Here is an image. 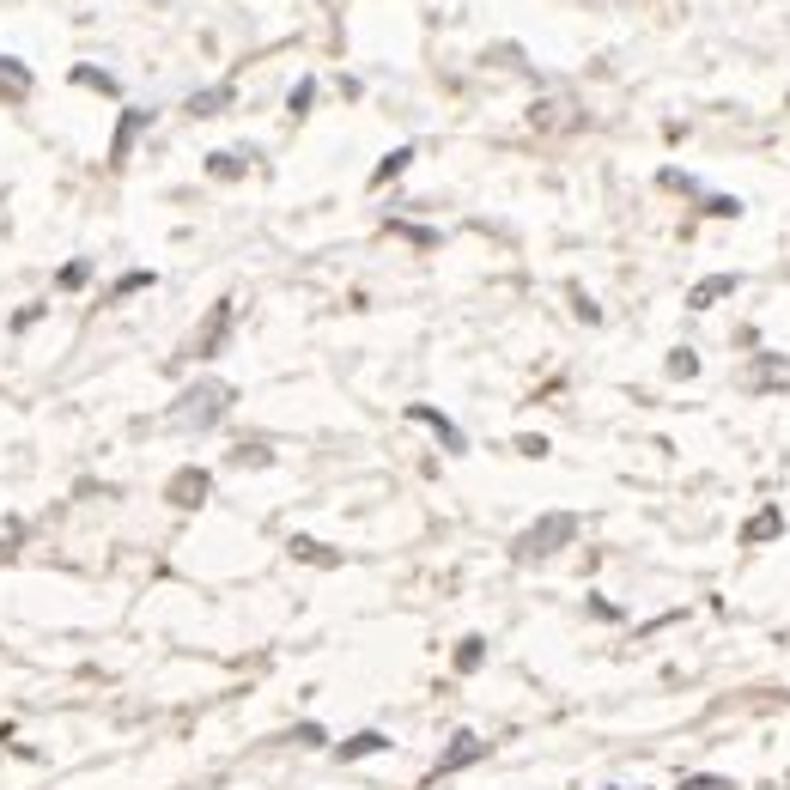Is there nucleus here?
Returning <instances> with one entry per match:
<instances>
[{
    "label": "nucleus",
    "mask_w": 790,
    "mask_h": 790,
    "mask_svg": "<svg viewBox=\"0 0 790 790\" xmlns=\"http://www.w3.org/2000/svg\"><path fill=\"white\" fill-rule=\"evenodd\" d=\"M681 790H730V784H724V778H687Z\"/></svg>",
    "instance_id": "obj_23"
},
{
    "label": "nucleus",
    "mask_w": 790,
    "mask_h": 790,
    "mask_svg": "<svg viewBox=\"0 0 790 790\" xmlns=\"http://www.w3.org/2000/svg\"><path fill=\"white\" fill-rule=\"evenodd\" d=\"M207 171H213V177H237V171H244V152H213Z\"/></svg>",
    "instance_id": "obj_14"
},
{
    "label": "nucleus",
    "mask_w": 790,
    "mask_h": 790,
    "mask_svg": "<svg viewBox=\"0 0 790 790\" xmlns=\"http://www.w3.org/2000/svg\"><path fill=\"white\" fill-rule=\"evenodd\" d=\"M86 274H92L86 262H73V268H61V286H86Z\"/></svg>",
    "instance_id": "obj_21"
},
{
    "label": "nucleus",
    "mask_w": 790,
    "mask_h": 790,
    "mask_svg": "<svg viewBox=\"0 0 790 790\" xmlns=\"http://www.w3.org/2000/svg\"><path fill=\"white\" fill-rule=\"evenodd\" d=\"M225 329H231V304H219V310L207 316V329H201V347H195V353H201V359H213V353H219V341H225Z\"/></svg>",
    "instance_id": "obj_5"
},
{
    "label": "nucleus",
    "mask_w": 790,
    "mask_h": 790,
    "mask_svg": "<svg viewBox=\"0 0 790 790\" xmlns=\"http://www.w3.org/2000/svg\"><path fill=\"white\" fill-rule=\"evenodd\" d=\"M766 535H778V511H760V517L742 529V541H748V547H754V541H766Z\"/></svg>",
    "instance_id": "obj_13"
},
{
    "label": "nucleus",
    "mask_w": 790,
    "mask_h": 790,
    "mask_svg": "<svg viewBox=\"0 0 790 790\" xmlns=\"http://www.w3.org/2000/svg\"><path fill=\"white\" fill-rule=\"evenodd\" d=\"M140 286H152V274H128V280H122V286H116L110 298H128V292H140Z\"/></svg>",
    "instance_id": "obj_20"
},
{
    "label": "nucleus",
    "mask_w": 790,
    "mask_h": 790,
    "mask_svg": "<svg viewBox=\"0 0 790 790\" xmlns=\"http://www.w3.org/2000/svg\"><path fill=\"white\" fill-rule=\"evenodd\" d=\"M572 529H578V517H541V523L517 541V553H529V560H535V553H553V541H572Z\"/></svg>",
    "instance_id": "obj_2"
},
{
    "label": "nucleus",
    "mask_w": 790,
    "mask_h": 790,
    "mask_svg": "<svg viewBox=\"0 0 790 790\" xmlns=\"http://www.w3.org/2000/svg\"><path fill=\"white\" fill-rule=\"evenodd\" d=\"M171 499H177V505H201V499H207V474H201V468H183L177 481H171Z\"/></svg>",
    "instance_id": "obj_4"
},
{
    "label": "nucleus",
    "mask_w": 790,
    "mask_h": 790,
    "mask_svg": "<svg viewBox=\"0 0 790 790\" xmlns=\"http://www.w3.org/2000/svg\"><path fill=\"white\" fill-rule=\"evenodd\" d=\"M481 754H487V742L462 730V736H456V742L444 748V760H438V778H444V772H456V766H468V760H481Z\"/></svg>",
    "instance_id": "obj_3"
},
{
    "label": "nucleus",
    "mask_w": 790,
    "mask_h": 790,
    "mask_svg": "<svg viewBox=\"0 0 790 790\" xmlns=\"http://www.w3.org/2000/svg\"><path fill=\"white\" fill-rule=\"evenodd\" d=\"M669 371H675V377H693V371H699V359H693V353H687V347H681V353H675V359H669Z\"/></svg>",
    "instance_id": "obj_18"
},
{
    "label": "nucleus",
    "mask_w": 790,
    "mask_h": 790,
    "mask_svg": "<svg viewBox=\"0 0 790 790\" xmlns=\"http://www.w3.org/2000/svg\"><path fill=\"white\" fill-rule=\"evenodd\" d=\"M383 748H389L383 730H359L353 742H341V760H365V754H383Z\"/></svg>",
    "instance_id": "obj_9"
},
{
    "label": "nucleus",
    "mask_w": 790,
    "mask_h": 790,
    "mask_svg": "<svg viewBox=\"0 0 790 790\" xmlns=\"http://www.w3.org/2000/svg\"><path fill=\"white\" fill-rule=\"evenodd\" d=\"M146 128V110H128L122 116V128H116V140H110V158H116V165H122V158H128V146H134V134Z\"/></svg>",
    "instance_id": "obj_7"
},
{
    "label": "nucleus",
    "mask_w": 790,
    "mask_h": 790,
    "mask_svg": "<svg viewBox=\"0 0 790 790\" xmlns=\"http://www.w3.org/2000/svg\"><path fill=\"white\" fill-rule=\"evenodd\" d=\"M517 450H523V456H547V438H535V432H529V438H517Z\"/></svg>",
    "instance_id": "obj_22"
},
{
    "label": "nucleus",
    "mask_w": 790,
    "mask_h": 790,
    "mask_svg": "<svg viewBox=\"0 0 790 790\" xmlns=\"http://www.w3.org/2000/svg\"><path fill=\"white\" fill-rule=\"evenodd\" d=\"M487 663V639H462V651H456V669L468 675V669H481Z\"/></svg>",
    "instance_id": "obj_12"
},
{
    "label": "nucleus",
    "mask_w": 790,
    "mask_h": 790,
    "mask_svg": "<svg viewBox=\"0 0 790 790\" xmlns=\"http://www.w3.org/2000/svg\"><path fill=\"white\" fill-rule=\"evenodd\" d=\"M292 553H298V560H329V566H335V553H329V547H316V541H304V535L292 541Z\"/></svg>",
    "instance_id": "obj_15"
},
{
    "label": "nucleus",
    "mask_w": 790,
    "mask_h": 790,
    "mask_svg": "<svg viewBox=\"0 0 790 790\" xmlns=\"http://www.w3.org/2000/svg\"><path fill=\"white\" fill-rule=\"evenodd\" d=\"M730 292H736V280H730V274H718V280H699L687 304H693V310H711V304H718V298H730Z\"/></svg>",
    "instance_id": "obj_6"
},
{
    "label": "nucleus",
    "mask_w": 790,
    "mask_h": 790,
    "mask_svg": "<svg viewBox=\"0 0 790 790\" xmlns=\"http://www.w3.org/2000/svg\"><path fill=\"white\" fill-rule=\"evenodd\" d=\"M408 158H414V146H395V152L383 158V165L371 171V189H377V183H389V177H402V171H408Z\"/></svg>",
    "instance_id": "obj_11"
},
{
    "label": "nucleus",
    "mask_w": 790,
    "mask_h": 790,
    "mask_svg": "<svg viewBox=\"0 0 790 790\" xmlns=\"http://www.w3.org/2000/svg\"><path fill=\"white\" fill-rule=\"evenodd\" d=\"M183 402H189V408H177V420H183V426H207V420H219V408L231 402V389H225V383H201V389L183 395Z\"/></svg>",
    "instance_id": "obj_1"
},
{
    "label": "nucleus",
    "mask_w": 790,
    "mask_h": 790,
    "mask_svg": "<svg viewBox=\"0 0 790 790\" xmlns=\"http://www.w3.org/2000/svg\"><path fill=\"white\" fill-rule=\"evenodd\" d=\"M711 213H724V219H736V213H742V201H736V195H711Z\"/></svg>",
    "instance_id": "obj_19"
},
{
    "label": "nucleus",
    "mask_w": 790,
    "mask_h": 790,
    "mask_svg": "<svg viewBox=\"0 0 790 790\" xmlns=\"http://www.w3.org/2000/svg\"><path fill=\"white\" fill-rule=\"evenodd\" d=\"M310 98H316V79H298V86H292V110L304 116V110H310Z\"/></svg>",
    "instance_id": "obj_16"
},
{
    "label": "nucleus",
    "mask_w": 790,
    "mask_h": 790,
    "mask_svg": "<svg viewBox=\"0 0 790 790\" xmlns=\"http://www.w3.org/2000/svg\"><path fill=\"white\" fill-rule=\"evenodd\" d=\"M408 420H420V426H432V432H438V438H444L450 450H462V432H456V426H450V420H444L438 408H408Z\"/></svg>",
    "instance_id": "obj_8"
},
{
    "label": "nucleus",
    "mask_w": 790,
    "mask_h": 790,
    "mask_svg": "<svg viewBox=\"0 0 790 790\" xmlns=\"http://www.w3.org/2000/svg\"><path fill=\"white\" fill-rule=\"evenodd\" d=\"M231 104V86H213V92H195L189 98V116H219Z\"/></svg>",
    "instance_id": "obj_10"
},
{
    "label": "nucleus",
    "mask_w": 790,
    "mask_h": 790,
    "mask_svg": "<svg viewBox=\"0 0 790 790\" xmlns=\"http://www.w3.org/2000/svg\"><path fill=\"white\" fill-rule=\"evenodd\" d=\"M73 79H79V86H98V92H116V79H104V73H92V67H79Z\"/></svg>",
    "instance_id": "obj_17"
}]
</instances>
